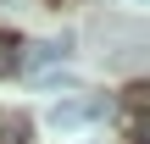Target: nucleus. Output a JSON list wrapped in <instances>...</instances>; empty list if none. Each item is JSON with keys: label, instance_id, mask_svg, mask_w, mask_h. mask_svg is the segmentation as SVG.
<instances>
[{"label": "nucleus", "instance_id": "f257e3e1", "mask_svg": "<svg viewBox=\"0 0 150 144\" xmlns=\"http://www.w3.org/2000/svg\"><path fill=\"white\" fill-rule=\"evenodd\" d=\"M106 111H111V100H100V94H89V100H78V94L67 100V94H61V100L50 105V128H56V133H78V128L100 122Z\"/></svg>", "mask_w": 150, "mask_h": 144}, {"label": "nucleus", "instance_id": "f03ea898", "mask_svg": "<svg viewBox=\"0 0 150 144\" xmlns=\"http://www.w3.org/2000/svg\"><path fill=\"white\" fill-rule=\"evenodd\" d=\"M61 55H67V39H45V44H33V55H28V61H33V67H45V61H61Z\"/></svg>", "mask_w": 150, "mask_h": 144}, {"label": "nucleus", "instance_id": "7ed1b4c3", "mask_svg": "<svg viewBox=\"0 0 150 144\" xmlns=\"http://www.w3.org/2000/svg\"><path fill=\"white\" fill-rule=\"evenodd\" d=\"M17 67H22V50H17V39H11V33H0V78H6V72H17Z\"/></svg>", "mask_w": 150, "mask_h": 144}]
</instances>
